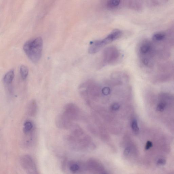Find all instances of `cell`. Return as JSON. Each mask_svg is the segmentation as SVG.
Here are the masks:
<instances>
[{
    "label": "cell",
    "instance_id": "cell-1",
    "mask_svg": "<svg viewBox=\"0 0 174 174\" xmlns=\"http://www.w3.org/2000/svg\"><path fill=\"white\" fill-rule=\"evenodd\" d=\"M43 43L41 37H37L27 41L23 46V50L30 60L34 63L38 62L41 58Z\"/></svg>",
    "mask_w": 174,
    "mask_h": 174
},
{
    "label": "cell",
    "instance_id": "cell-2",
    "mask_svg": "<svg viewBox=\"0 0 174 174\" xmlns=\"http://www.w3.org/2000/svg\"><path fill=\"white\" fill-rule=\"evenodd\" d=\"M122 35L121 31L115 30L112 32L104 39L91 42L88 49L89 53L91 54L97 53L107 45L120 38Z\"/></svg>",
    "mask_w": 174,
    "mask_h": 174
},
{
    "label": "cell",
    "instance_id": "cell-3",
    "mask_svg": "<svg viewBox=\"0 0 174 174\" xmlns=\"http://www.w3.org/2000/svg\"><path fill=\"white\" fill-rule=\"evenodd\" d=\"M120 58V51L116 46H108L103 51L101 65L104 66L115 64L119 60Z\"/></svg>",
    "mask_w": 174,
    "mask_h": 174
},
{
    "label": "cell",
    "instance_id": "cell-4",
    "mask_svg": "<svg viewBox=\"0 0 174 174\" xmlns=\"http://www.w3.org/2000/svg\"><path fill=\"white\" fill-rule=\"evenodd\" d=\"M19 163L23 170L28 173L38 174V170L36 164L31 156L25 155L20 158Z\"/></svg>",
    "mask_w": 174,
    "mask_h": 174
},
{
    "label": "cell",
    "instance_id": "cell-5",
    "mask_svg": "<svg viewBox=\"0 0 174 174\" xmlns=\"http://www.w3.org/2000/svg\"><path fill=\"white\" fill-rule=\"evenodd\" d=\"M77 110L78 109L76 105L72 104H69L65 106L62 113L71 120L77 117Z\"/></svg>",
    "mask_w": 174,
    "mask_h": 174
},
{
    "label": "cell",
    "instance_id": "cell-6",
    "mask_svg": "<svg viewBox=\"0 0 174 174\" xmlns=\"http://www.w3.org/2000/svg\"><path fill=\"white\" fill-rule=\"evenodd\" d=\"M56 124L58 128L66 129L70 127L71 122V120L62 113L58 115L56 117Z\"/></svg>",
    "mask_w": 174,
    "mask_h": 174
},
{
    "label": "cell",
    "instance_id": "cell-7",
    "mask_svg": "<svg viewBox=\"0 0 174 174\" xmlns=\"http://www.w3.org/2000/svg\"><path fill=\"white\" fill-rule=\"evenodd\" d=\"M35 131L28 134H24L22 141V147L28 149L33 145L35 140Z\"/></svg>",
    "mask_w": 174,
    "mask_h": 174
},
{
    "label": "cell",
    "instance_id": "cell-8",
    "mask_svg": "<svg viewBox=\"0 0 174 174\" xmlns=\"http://www.w3.org/2000/svg\"><path fill=\"white\" fill-rule=\"evenodd\" d=\"M38 107L37 102L34 100L30 101L28 105L27 112L29 116H34L37 113Z\"/></svg>",
    "mask_w": 174,
    "mask_h": 174
},
{
    "label": "cell",
    "instance_id": "cell-9",
    "mask_svg": "<svg viewBox=\"0 0 174 174\" xmlns=\"http://www.w3.org/2000/svg\"><path fill=\"white\" fill-rule=\"evenodd\" d=\"M15 76L14 70H11L8 72L4 76L3 82L6 85L8 86L12 83Z\"/></svg>",
    "mask_w": 174,
    "mask_h": 174
},
{
    "label": "cell",
    "instance_id": "cell-10",
    "mask_svg": "<svg viewBox=\"0 0 174 174\" xmlns=\"http://www.w3.org/2000/svg\"><path fill=\"white\" fill-rule=\"evenodd\" d=\"M35 130V126L32 121L28 120L25 122L23 128V134H28Z\"/></svg>",
    "mask_w": 174,
    "mask_h": 174
},
{
    "label": "cell",
    "instance_id": "cell-11",
    "mask_svg": "<svg viewBox=\"0 0 174 174\" xmlns=\"http://www.w3.org/2000/svg\"><path fill=\"white\" fill-rule=\"evenodd\" d=\"M150 49V46L149 43L147 42H142L138 48V52L141 57L144 56L147 54Z\"/></svg>",
    "mask_w": 174,
    "mask_h": 174
},
{
    "label": "cell",
    "instance_id": "cell-12",
    "mask_svg": "<svg viewBox=\"0 0 174 174\" xmlns=\"http://www.w3.org/2000/svg\"><path fill=\"white\" fill-rule=\"evenodd\" d=\"M20 73L21 77L23 80H25L29 74V69L27 67L24 65H22L20 68Z\"/></svg>",
    "mask_w": 174,
    "mask_h": 174
},
{
    "label": "cell",
    "instance_id": "cell-13",
    "mask_svg": "<svg viewBox=\"0 0 174 174\" xmlns=\"http://www.w3.org/2000/svg\"><path fill=\"white\" fill-rule=\"evenodd\" d=\"M166 36V33L164 32H159L153 35L152 39L155 41H159L163 40Z\"/></svg>",
    "mask_w": 174,
    "mask_h": 174
},
{
    "label": "cell",
    "instance_id": "cell-14",
    "mask_svg": "<svg viewBox=\"0 0 174 174\" xmlns=\"http://www.w3.org/2000/svg\"><path fill=\"white\" fill-rule=\"evenodd\" d=\"M69 169L70 171L73 173L77 172L80 169L79 166L74 162H70L69 165Z\"/></svg>",
    "mask_w": 174,
    "mask_h": 174
},
{
    "label": "cell",
    "instance_id": "cell-15",
    "mask_svg": "<svg viewBox=\"0 0 174 174\" xmlns=\"http://www.w3.org/2000/svg\"><path fill=\"white\" fill-rule=\"evenodd\" d=\"M120 2V0H109L107 6L109 8H114L119 5Z\"/></svg>",
    "mask_w": 174,
    "mask_h": 174
},
{
    "label": "cell",
    "instance_id": "cell-16",
    "mask_svg": "<svg viewBox=\"0 0 174 174\" xmlns=\"http://www.w3.org/2000/svg\"><path fill=\"white\" fill-rule=\"evenodd\" d=\"M131 127L134 133H137L139 131V128L138 127L137 122L136 120H134L132 122Z\"/></svg>",
    "mask_w": 174,
    "mask_h": 174
},
{
    "label": "cell",
    "instance_id": "cell-17",
    "mask_svg": "<svg viewBox=\"0 0 174 174\" xmlns=\"http://www.w3.org/2000/svg\"><path fill=\"white\" fill-rule=\"evenodd\" d=\"M165 106L166 105L164 103H161L157 106L156 110L157 111L163 112L165 109Z\"/></svg>",
    "mask_w": 174,
    "mask_h": 174
},
{
    "label": "cell",
    "instance_id": "cell-18",
    "mask_svg": "<svg viewBox=\"0 0 174 174\" xmlns=\"http://www.w3.org/2000/svg\"><path fill=\"white\" fill-rule=\"evenodd\" d=\"M120 105L117 103H115L111 106V109L113 110H117L120 108Z\"/></svg>",
    "mask_w": 174,
    "mask_h": 174
},
{
    "label": "cell",
    "instance_id": "cell-19",
    "mask_svg": "<svg viewBox=\"0 0 174 174\" xmlns=\"http://www.w3.org/2000/svg\"><path fill=\"white\" fill-rule=\"evenodd\" d=\"M166 163V161L164 159H160L157 161V164L158 165H164Z\"/></svg>",
    "mask_w": 174,
    "mask_h": 174
},
{
    "label": "cell",
    "instance_id": "cell-20",
    "mask_svg": "<svg viewBox=\"0 0 174 174\" xmlns=\"http://www.w3.org/2000/svg\"><path fill=\"white\" fill-rule=\"evenodd\" d=\"M152 143L150 141H148L147 143H146L145 149L146 150H148L152 147Z\"/></svg>",
    "mask_w": 174,
    "mask_h": 174
},
{
    "label": "cell",
    "instance_id": "cell-21",
    "mask_svg": "<svg viewBox=\"0 0 174 174\" xmlns=\"http://www.w3.org/2000/svg\"><path fill=\"white\" fill-rule=\"evenodd\" d=\"M130 151V147L126 148L124 151V155L125 156H128L129 155Z\"/></svg>",
    "mask_w": 174,
    "mask_h": 174
}]
</instances>
